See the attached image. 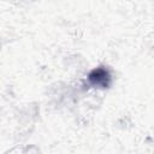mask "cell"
Wrapping results in <instances>:
<instances>
[{"label": "cell", "mask_w": 154, "mask_h": 154, "mask_svg": "<svg viewBox=\"0 0 154 154\" xmlns=\"http://www.w3.org/2000/svg\"><path fill=\"white\" fill-rule=\"evenodd\" d=\"M89 79L94 85H107L108 84L107 81L109 79V76L107 71H105L103 69H97L90 73Z\"/></svg>", "instance_id": "obj_1"}]
</instances>
